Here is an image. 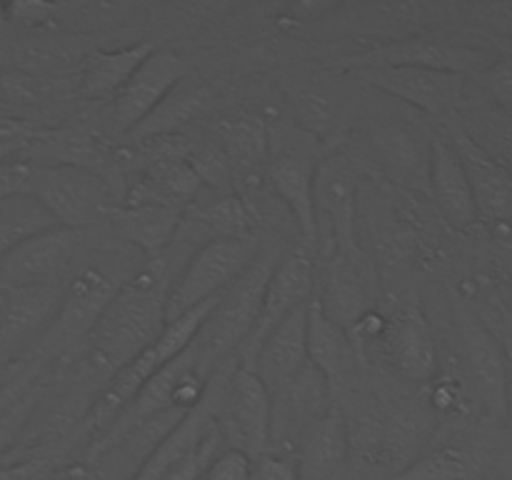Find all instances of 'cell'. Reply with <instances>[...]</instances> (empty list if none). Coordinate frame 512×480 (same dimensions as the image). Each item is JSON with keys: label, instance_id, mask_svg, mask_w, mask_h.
Here are the masks:
<instances>
[{"label": "cell", "instance_id": "4", "mask_svg": "<svg viewBox=\"0 0 512 480\" xmlns=\"http://www.w3.org/2000/svg\"><path fill=\"white\" fill-rule=\"evenodd\" d=\"M55 225L78 230L108 228L120 195L108 175L75 165H33L30 193Z\"/></svg>", "mask_w": 512, "mask_h": 480}, {"label": "cell", "instance_id": "3", "mask_svg": "<svg viewBox=\"0 0 512 480\" xmlns=\"http://www.w3.org/2000/svg\"><path fill=\"white\" fill-rule=\"evenodd\" d=\"M283 250L285 245L275 235L263 240L253 263L243 270V275L213 305L203 328L193 340L198 360L208 370H215L223 360L233 358L240 345L248 340L250 330L255 328V320L260 315V308H263L270 275H273Z\"/></svg>", "mask_w": 512, "mask_h": 480}, {"label": "cell", "instance_id": "6", "mask_svg": "<svg viewBox=\"0 0 512 480\" xmlns=\"http://www.w3.org/2000/svg\"><path fill=\"white\" fill-rule=\"evenodd\" d=\"M260 243L263 240L258 235H245V238L218 240V243L193 250L180 268L175 283L170 285L168 300H165V320L168 323L178 320L180 315L200 308L208 300L220 298L253 263Z\"/></svg>", "mask_w": 512, "mask_h": 480}, {"label": "cell", "instance_id": "38", "mask_svg": "<svg viewBox=\"0 0 512 480\" xmlns=\"http://www.w3.org/2000/svg\"><path fill=\"white\" fill-rule=\"evenodd\" d=\"M470 18L493 33L512 38V3H478L468 5Z\"/></svg>", "mask_w": 512, "mask_h": 480}, {"label": "cell", "instance_id": "15", "mask_svg": "<svg viewBox=\"0 0 512 480\" xmlns=\"http://www.w3.org/2000/svg\"><path fill=\"white\" fill-rule=\"evenodd\" d=\"M430 138L408 115H375L368 123V148L385 178L415 195H428Z\"/></svg>", "mask_w": 512, "mask_h": 480}, {"label": "cell", "instance_id": "19", "mask_svg": "<svg viewBox=\"0 0 512 480\" xmlns=\"http://www.w3.org/2000/svg\"><path fill=\"white\" fill-rule=\"evenodd\" d=\"M118 145L108 135L88 125H63V128H35L25 140L20 160L30 165H75V168L103 173L115 165Z\"/></svg>", "mask_w": 512, "mask_h": 480}, {"label": "cell", "instance_id": "40", "mask_svg": "<svg viewBox=\"0 0 512 480\" xmlns=\"http://www.w3.org/2000/svg\"><path fill=\"white\" fill-rule=\"evenodd\" d=\"M20 368H23V363H0V388H3Z\"/></svg>", "mask_w": 512, "mask_h": 480}, {"label": "cell", "instance_id": "22", "mask_svg": "<svg viewBox=\"0 0 512 480\" xmlns=\"http://www.w3.org/2000/svg\"><path fill=\"white\" fill-rule=\"evenodd\" d=\"M428 198L433 200L443 223L455 233H465L478 225V210H475L468 175L443 125L430 138Z\"/></svg>", "mask_w": 512, "mask_h": 480}, {"label": "cell", "instance_id": "5", "mask_svg": "<svg viewBox=\"0 0 512 480\" xmlns=\"http://www.w3.org/2000/svg\"><path fill=\"white\" fill-rule=\"evenodd\" d=\"M108 228L78 230L53 225L30 235L0 258V288L68 283L85 265Z\"/></svg>", "mask_w": 512, "mask_h": 480}, {"label": "cell", "instance_id": "14", "mask_svg": "<svg viewBox=\"0 0 512 480\" xmlns=\"http://www.w3.org/2000/svg\"><path fill=\"white\" fill-rule=\"evenodd\" d=\"M360 60H363L360 65H413V68L475 78L498 60V53L490 45H480L463 35L418 33L410 38L393 40V43L375 45Z\"/></svg>", "mask_w": 512, "mask_h": 480}, {"label": "cell", "instance_id": "27", "mask_svg": "<svg viewBox=\"0 0 512 480\" xmlns=\"http://www.w3.org/2000/svg\"><path fill=\"white\" fill-rule=\"evenodd\" d=\"M155 50L153 43L123 45V48H95L85 55L83 70H80L78 98L83 103L110 105L115 95L125 88L130 75L140 68L145 58Z\"/></svg>", "mask_w": 512, "mask_h": 480}, {"label": "cell", "instance_id": "31", "mask_svg": "<svg viewBox=\"0 0 512 480\" xmlns=\"http://www.w3.org/2000/svg\"><path fill=\"white\" fill-rule=\"evenodd\" d=\"M465 133L512 173V115L498 108H473L458 115Z\"/></svg>", "mask_w": 512, "mask_h": 480}, {"label": "cell", "instance_id": "9", "mask_svg": "<svg viewBox=\"0 0 512 480\" xmlns=\"http://www.w3.org/2000/svg\"><path fill=\"white\" fill-rule=\"evenodd\" d=\"M460 360L458 368L468 383L475 408L483 410L488 423L505 425V395H508L510 363L498 335L480 320L475 310L458 303Z\"/></svg>", "mask_w": 512, "mask_h": 480}, {"label": "cell", "instance_id": "41", "mask_svg": "<svg viewBox=\"0 0 512 480\" xmlns=\"http://www.w3.org/2000/svg\"><path fill=\"white\" fill-rule=\"evenodd\" d=\"M505 425L512 430V368L508 378V395H505Z\"/></svg>", "mask_w": 512, "mask_h": 480}, {"label": "cell", "instance_id": "43", "mask_svg": "<svg viewBox=\"0 0 512 480\" xmlns=\"http://www.w3.org/2000/svg\"><path fill=\"white\" fill-rule=\"evenodd\" d=\"M488 480H505V478H488Z\"/></svg>", "mask_w": 512, "mask_h": 480}, {"label": "cell", "instance_id": "32", "mask_svg": "<svg viewBox=\"0 0 512 480\" xmlns=\"http://www.w3.org/2000/svg\"><path fill=\"white\" fill-rule=\"evenodd\" d=\"M53 218L33 195L0 200V258L10 253L18 243L45 228H53Z\"/></svg>", "mask_w": 512, "mask_h": 480}, {"label": "cell", "instance_id": "20", "mask_svg": "<svg viewBox=\"0 0 512 480\" xmlns=\"http://www.w3.org/2000/svg\"><path fill=\"white\" fill-rule=\"evenodd\" d=\"M498 448L483 435L455 433L428 445L423 455L395 480H488L495 478Z\"/></svg>", "mask_w": 512, "mask_h": 480}, {"label": "cell", "instance_id": "23", "mask_svg": "<svg viewBox=\"0 0 512 480\" xmlns=\"http://www.w3.org/2000/svg\"><path fill=\"white\" fill-rule=\"evenodd\" d=\"M308 360L328 383L330 395H338L365 373V360L350 340L348 330L328 318L318 305H308Z\"/></svg>", "mask_w": 512, "mask_h": 480}, {"label": "cell", "instance_id": "36", "mask_svg": "<svg viewBox=\"0 0 512 480\" xmlns=\"http://www.w3.org/2000/svg\"><path fill=\"white\" fill-rule=\"evenodd\" d=\"M250 480H300L298 460L290 453L265 450L263 455L253 458V478Z\"/></svg>", "mask_w": 512, "mask_h": 480}, {"label": "cell", "instance_id": "11", "mask_svg": "<svg viewBox=\"0 0 512 480\" xmlns=\"http://www.w3.org/2000/svg\"><path fill=\"white\" fill-rule=\"evenodd\" d=\"M378 370L410 385H428L440 370V345L433 323L418 303H400L385 313V328L375 340Z\"/></svg>", "mask_w": 512, "mask_h": 480}, {"label": "cell", "instance_id": "10", "mask_svg": "<svg viewBox=\"0 0 512 480\" xmlns=\"http://www.w3.org/2000/svg\"><path fill=\"white\" fill-rule=\"evenodd\" d=\"M315 255L363 248L358 238L360 188L358 170L348 155L333 153L318 163L315 173Z\"/></svg>", "mask_w": 512, "mask_h": 480}, {"label": "cell", "instance_id": "21", "mask_svg": "<svg viewBox=\"0 0 512 480\" xmlns=\"http://www.w3.org/2000/svg\"><path fill=\"white\" fill-rule=\"evenodd\" d=\"M255 235V215L240 193L203 190L180 218L175 243L198 250L208 243Z\"/></svg>", "mask_w": 512, "mask_h": 480}, {"label": "cell", "instance_id": "13", "mask_svg": "<svg viewBox=\"0 0 512 480\" xmlns=\"http://www.w3.org/2000/svg\"><path fill=\"white\" fill-rule=\"evenodd\" d=\"M315 290V248L305 243L303 238L298 243L285 245L273 275H270L268 290H265L263 308H260L255 328L250 330L248 340L238 348L235 360L243 368H248L253 355L263 345V340L298 308L308 305L313 300Z\"/></svg>", "mask_w": 512, "mask_h": 480}, {"label": "cell", "instance_id": "39", "mask_svg": "<svg viewBox=\"0 0 512 480\" xmlns=\"http://www.w3.org/2000/svg\"><path fill=\"white\" fill-rule=\"evenodd\" d=\"M28 138H0V163L20 158V153H23V148H25V140Z\"/></svg>", "mask_w": 512, "mask_h": 480}, {"label": "cell", "instance_id": "25", "mask_svg": "<svg viewBox=\"0 0 512 480\" xmlns=\"http://www.w3.org/2000/svg\"><path fill=\"white\" fill-rule=\"evenodd\" d=\"M215 143L228 158L233 170V188H263L265 165H268V123L258 115H233L213 130Z\"/></svg>", "mask_w": 512, "mask_h": 480}, {"label": "cell", "instance_id": "42", "mask_svg": "<svg viewBox=\"0 0 512 480\" xmlns=\"http://www.w3.org/2000/svg\"><path fill=\"white\" fill-rule=\"evenodd\" d=\"M505 355H508V363H510V368H512V320H510V330H508V340H505Z\"/></svg>", "mask_w": 512, "mask_h": 480}, {"label": "cell", "instance_id": "33", "mask_svg": "<svg viewBox=\"0 0 512 480\" xmlns=\"http://www.w3.org/2000/svg\"><path fill=\"white\" fill-rule=\"evenodd\" d=\"M473 83L498 105V110L512 115V55H498L495 63L475 75Z\"/></svg>", "mask_w": 512, "mask_h": 480}, {"label": "cell", "instance_id": "37", "mask_svg": "<svg viewBox=\"0 0 512 480\" xmlns=\"http://www.w3.org/2000/svg\"><path fill=\"white\" fill-rule=\"evenodd\" d=\"M30 178H33V165L25 163V160L15 158L0 163V200L28 195Z\"/></svg>", "mask_w": 512, "mask_h": 480}, {"label": "cell", "instance_id": "1", "mask_svg": "<svg viewBox=\"0 0 512 480\" xmlns=\"http://www.w3.org/2000/svg\"><path fill=\"white\" fill-rule=\"evenodd\" d=\"M190 253L193 250L173 240L158 255L145 258L143 268L120 288L85 343L73 355L53 365L78 363L100 383H108L118 370H123L160 338L168 323L165 300L170 285L175 283Z\"/></svg>", "mask_w": 512, "mask_h": 480}, {"label": "cell", "instance_id": "16", "mask_svg": "<svg viewBox=\"0 0 512 480\" xmlns=\"http://www.w3.org/2000/svg\"><path fill=\"white\" fill-rule=\"evenodd\" d=\"M65 283L0 288V363H25L63 300Z\"/></svg>", "mask_w": 512, "mask_h": 480}, {"label": "cell", "instance_id": "8", "mask_svg": "<svg viewBox=\"0 0 512 480\" xmlns=\"http://www.w3.org/2000/svg\"><path fill=\"white\" fill-rule=\"evenodd\" d=\"M378 263L365 248L315 255L313 303L340 328L350 330L363 315L380 308Z\"/></svg>", "mask_w": 512, "mask_h": 480}, {"label": "cell", "instance_id": "2", "mask_svg": "<svg viewBox=\"0 0 512 480\" xmlns=\"http://www.w3.org/2000/svg\"><path fill=\"white\" fill-rule=\"evenodd\" d=\"M143 263V253L120 243L110 230H105L93 255L65 283L63 300H60L53 323L25 363L33 360V363L53 365L73 355L85 343L90 330L95 328L105 308L113 303L120 288L143 268Z\"/></svg>", "mask_w": 512, "mask_h": 480}, {"label": "cell", "instance_id": "12", "mask_svg": "<svg viewBox=\"0 0 512 480\" xmlns=\"http://www.w3.org/2000/svg\"><path fill=\"white\" fill-rule=\"evenodd\" d=\"M215 428L225 448L258 458L273 438V398L250 368L235 365L220 395Z\"/></svg>", "mask_w": 512, "mask_h": 480}, {"label": "cell", "instance_id": "26", "mask_svg": "<svg viewBox=\"0 0 512 480\" xmlns=\"http://www.w3.org/2000/svg\"><path fill=\"white\" fill-rule=\"evenodd\" d=\"M300 480H340L350 468V440L343 413L330 405L295 445Z\"/></svg>", "mask_w": 512, "mask_h": 480}, {"label": "cell", "instance_id": "28", "mask_svg": "<svg viewBox=\"0 0 512 480\" xmlns=\"http://www.w3.org/2000/svg\"><path fill=\"white\" fill-rule=\"evenodd\" d=\"M183 210L170 208V205L155 203H133L118 205L108 220V230L120 240L130 245L145 258L158 255L160 250L168 248L178 235Z\"/></svg>", "mask_w": 512, "mask_h": 480}, {"label": "cell", "instance_id": "30", "mask_svg": "<svg viewBox=\"0 0 512 480\" xmlns=\"http://www.w3.org/2000/svg\"><path fill=\"white\" fill-rule=\"evenodd\" d=\"M290 105H293V120L310 133L313 138H318L323 143L328 138V133L338 130L340 123V108L338 98H333L330 90H325L318 83H295L288 90Z\"/></svg>", "mask_w": 512, "mask_h": 480}, {"label": "cell", "instance_id": "24", "mask_svg": "<svg viewBox=\"0 0 512 480\" xmlns=\"http://www.w3.org/2000/svg\"><path fill=\"white\" fill-rule=\"evenodd\" d=\"M310 305V303H308ZM308 305L290 313L253 355L248 368L258 375L270 395L298 378L308 360Z\"/></svg>", "mask_w": 512, "mask_h": 480}, {"label": "cell", "instance_id": "7", "mask_svg": "<svg viewBox=\"0 0 512 480\" xmlns=\"http://www.w3.org/2000/svg\"><path fill=\"white\" fill-rule=\"evenodd\" d=\"M353 73L368 88L430 118L448 120L475 108L470 103V78H463V75L380 63L355 65Z\"/></svg>", "mask_w": 512, "mask_h": 480}, {"label": "cell", "instance_id": "29", "mask_svg": "<svg viewBox=\"0 0 512 480\" xmlns=\"http://www.w3.org/2000/svg\"><path fill=\"white\" fill-rule=\"evenodd\" d=\"M215 105V90L210 88L203 80L188 78L183 83L175 85L163 100H160L158 108L138 125V128L130 130L125 135L130 145L143 143V140L160 138V135H175L183 133L190 123L203 118L210 108Z\"/></svg>", "mask_w": 512, "mask_h": 480}, {"label": "cell", "instance_id": "35", "mask_svg": "<svg viewBox=\"0 0 512 480\" xmlns=\"http://www.w3.org/2000/svg\"><path fill=\"white\" fill-rule=\"evenodd\" d=\"M250 478H253V458L233 448L220 450L203 475V480H250Z\"/></svg>", "mask_w": 512, "mask_h": 480}, {"label": "cell", "instance_id": "17", "mask_svg": "<svg viewBox=\"0 0 512 480\" xmlns=\"http://www.w3.org/2000/svg\"><path fill=\"white\" fill-rule=\"evenodd\" d=\"M190 75L188 63L178 53L165 48H155L140 68L130 75L125 88L115 95L108 105L110 128L118 138H125L133 128H138L150 113L160 105V100L178 83Z\"/></svg>", "mask_w": 512, "mask_h": 480}, {"label": "cell", "instance_id": "18", "mask_svg": "<svg viewBox=\"0 0 512 480\" xmlns=\"http://www.w3.org/2000/svg\"><path fill=\"white\" fill-rule=\"evenodd\" d=\"M465 175H468L470 190H473L478 223L488 225H512V173L500 160L485 148H480L465 128L460 125L458 115L443 123Z\"/></svg>", "mask_w": 512, "mask_h": 480}, {"label": "cell", "instance_id": "34", "mask_svg": "<svg viewBox=\"0 0 512 480\" xmlns=\"http://www.w3.org/2000/svg\"><path fill=\"white\" fill-rule=\"evenodd\" d=\"M220 450H225V443L223 438H220L218 428H213L208 433V438H205L188 458L180 460L173 470H168V473L163 475V480H203L205 470H208V465L213 463V458Z\"/></svg>", "mask_w": 512, "mask_h": 480}]
</instances>
